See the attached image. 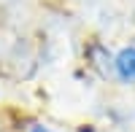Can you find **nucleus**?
I'll use <instances>...</instances> for the list:
<instances>
[{
  "mask_svg": "<svg viewBox=\"0 0 135 132\" xmlns=\"http://www.w3.org/2000/svg\"><path fill=\"white\" fill-rule=\"evenodd\" d=\"M116 70L124 81H135V49H124L116 57Z\"/></svg>",
  "mask_w": 135,
  "mask_h": 132,
  "instance_id": "1",
  "label": "nucleus"
},
{
  "mask_svg": "<svg viewBox=\"0 0 135 132\" xmlns=\"http://www.w3.org/2000/svg\"><path fill=\"white\" fill-rule=\"evenodd\" d=\"M32 132H49L46 127H32Z\"/></svg>",
  "mask_w": 135,
  "mask_h": 132,
  "instance_id": "2",
  "label": "nucleus"
}]
</instances>
